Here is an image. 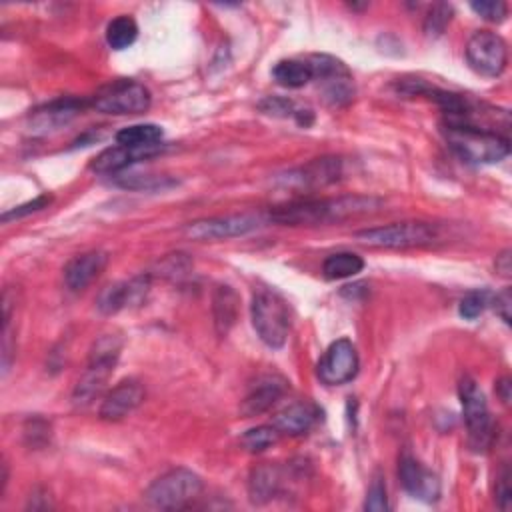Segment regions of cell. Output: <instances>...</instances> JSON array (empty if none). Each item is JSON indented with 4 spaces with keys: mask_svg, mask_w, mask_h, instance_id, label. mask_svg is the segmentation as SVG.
Masks as SVG:
<instances>
[{
    "mask_svg": "<svg viewBox=\"0 0 512 512\" xmlns=\"http://www.w3.org/2000/svg\"><path fill=\"white\" fill-rule=\"evenodd\" d=\"M382 206L380 198L374 196H338V198H306L288 204L274 206L268 218L284 226H314L326 222H340L346 218L376 212Z\"/></svg>",
    "mask_w": 512,
    "mask_h": 512,
    "instance_id": "obj_1",
    "label": "cell"
},
{
    "mask_svg": "<svg viewBox=\"0 0 512 512\" xmlns=\"http://www.w3.org/2000/svg\"><path fill=\"white\" fill-rule=\"evenodd\" d=\"M444 138L448 146L466 162L472 164H494L508 156L510 138L498 132L462 126V124H442Z\"/></svg>",
    "mask_w": 512,
    "mask_h": 512,
    "instance_id": "obj_2",
    "label": "cell"
},
{
    "mask_svg": "<svg viewBox=\"0 0 512 512\" xmlns=\"http://www.w3.org/2000/svg\"><path fill=\"white\" fill-rule=\"evenodd\" d=\"M120 352H122V338L118 334H102L94 340L88 354L86 370L80 376L72 394L74 404L86 406L104 390L120 358Z\"/></svg>",
    "mask_w": 512,
    "mask_h": 512,
    "instance_id": "obj_3",
    "label": "cell"
},
{
    "mask_svg": "<svg viewBox=\"0 0 512 512\" xmlns=\"http://www.w3.org/2000/svg\"><path fill=\"white\" fill-rule=\"evenodd\" d=\"M202 488V478L196 472L172 468L146 488L144 500L156 510H182L202 494Z\"/></svg>",
    "mask_w": 512,
    "mask_h": 512,
    "instance_id": "obj_4",
    "label": "cell"
},
{
    "mask_svg": "<svg viewBox=\"0 0 512 512\" xmlns=\"http://www.w3.org/2000/svg\"><path fill=\"white\" fill-rule=\"evenodd\" d=\"M354 238L370 248L386 250H406V248H424L438 242L440 234L434 224L428 222H394L386 226L366 228L354 234Z\"/></svg>",
    "mask_w": 512,
    "mask_h": 512,
    "instance_id": "obj_5",
    "label": "cell"
},
{
    "mask_svg": "<svg viewBox=\"0 0 512 512\" xmlns=\"http://www.w3.org/2000/svg\"><path fill=\"white\" fill-rule=\"evenodd\" d=\"M252 326L258 338L270 348H282L288 338L290 318L286 302L270 288H258L250 304Z\"/></svg>",
    "mask_w": 512,
    "mask_h": 512,
    "instance_id": "obj_6",
    "label": "cell"
},
{
    "mask_svg": "<svg viewBox=\"0 0 512 512\" xmlns=\"http://www.w3.org/2000/svg\"><path fill=\"white\" fill-rule=\"evenodd\" d=\"M458 396L468 430V446L474 452H486L494 440V422L488 410V402L480 386L472 376H462L458 384Z\"/></svg>",
    "mask_w": 512,
    "mask_h": 512,
    "instance_id": "obj_7",
    "label": "cell"
},
{
    "mask_svg": "<svg viewBox=\"0 0 512 512\" xmlns=\"http://www.w3.org/2000/svg\"><path fill=\"white\" fill-rule=\"evenodd\" d=\"M306 60L312 68V80L318 82L326 104L342 108L354 100L352 74L342 60L330 54H310Z\"/></svg>",
    "mask_w": 512,
    "mask_h": 512,
    "instance_id": "obj_8",
    "label": "cell"
},
{
    "mask_svg": "<svg viewBox=\"0 0 512 512\" xmlns=\"http://www.w3.org/2000/svg\"><path fill=\"white\" fill-rule=\"evenodd\" d=\"M150 102V90L144 84L126 78L108 82L90 98V106H94L98 112L116 116L142 114L150 108Z\"/></svg>",
    "mask_w": 512,
    "mask_h": 512,
    "instance_id": "obj_9",
    "label": "cell"
},
{
    "mask_svg": "<svg viewBox=\"0 0 512 512\" xmlns=\"http://www.w3.org/2000/svg\"><path fill=\"white\" fill-rule=\"evenodd\" d=\"M466 60L470 68L482 76H500L508 62L504 38L492 30L474 32L466 44Z\"/></svg>",
    "mask_w": 512,
    "mask_h": 512,
    "instance_id": "obj_10",
    "label": "cell"
},
{
    "mask_svg": "<svg viewBox=\"0 0 512 512\" xmlns=\"http://www.w3.org/2000/svg\"><path fill=\"white\" fill-rule=\"evenodd\" d=\"M264 218L254 212H242V214H230V216H214V218H202L186 224L184 234L192 240H226L244 236L256 228H260Z\"/></svg>",
    "mask_w": 512,
    "mask_h": 512,
    "instance_id": "obj_11",
    "label": "cell"
},
{
    "mask_svg": "<svg viewBox=\"0 0 512 512\" xmlns=\"http://www.w3.org/2000/svg\"><path fill=\"white\" fill-rule=\"evenodd\" d=\"M358 366H360V360H358L356 346L348 338H340L326 348V352L318 360L316 374L322 384L340 386L350 382L356 376Z\"/></svg>",
    "mask_w": 512,
    "mask_h": 512,
    "instance_id": "obj_12",
    "label": "cell"
},
{
    "mask_svg": "<svg viewBox=\"0 0 512 512\" xmlns=\"http://www.w3.org/2000/svg\"><path fill=\"white\" fill-rule=\"evenodd\" d=\"M150 290V274H138L128 282H112L98 292L96 308L102 314H116L124 308L140 306Z\"/></svg>",
    "mask_w": 512,
    "mask_h": 512,
    "instance_id": "obj_13",
    "label": "cell"
},
{
    "mask_svg": "<svg viewBox=\"0 0 512 512\" xmlns=\"http://www.w3.org/2000/svg\"><path fill=\"white\" fill-rule=\"evenodd\" d=\"M342 176V160L334 156L314 158L312 162L286 172L280 176V182L284 186H292L298 190H310V188H322L328 184H334Z\"/></svg>",
    "mask_w": 512,
    "mask_h": 512,
    "instance_id": "obj_14",
    "label": "cell"
},
{
    "mask_svg": "<svg viewBox=\"0 0 512 512\" xmlns=\"http://www.w3.org/2000/svg\"><path fill=\"white\" fill-rule=\"evenodd\" d=\"M398 476L404 490L422 502H436L440 498V480L412 454L402 452L398 460Z\"/></svg>",
    "mask_w": 512,
    "mask_h": 512,
    "instance_id": "obj_15",
    "label": "cell"
},
{
    "mask_svg": "<svg viewBox=\"0 0 512 512\" xmlns=\"http://www.w3.org/2000/svg\"><path fill=\"white\" fill-rule=\"evenodd\" d=\"M90 104L80 98H58L40 108H36L28 118V128L32 134H50L62 126H66L72 118H76L84 106Z\"/></svg>",
    "mask_w": 512,
    "mask_h": 512,
    "instance_id": "obj_16",
    "label": "cell"
},
{
    "mask_svg": "<svg viewBox=\"0 0 512 512\" xmlns=\"http://www.w3.org/2000/svg\"><path fill=\"white\" fill-rule=\"evenodd\" d=\"M164 150V144H154V146H124L116 144L106 150H102L90 164V168L98 174H116L126 170L128 166L148 160Z\"/></svg>",
    "mask_w": 512,
    "mask_h": 512,
    "instance_id": "obj_17",
    "label": "cell"
},
{
    "mask_svg": "<svg viewBox=\"0 0 512 512\" xmlns=\"http://www.w3.org/2000/svg\"><path fill=\"white\" fill-rule=\"evenodd\" d=\"M288 390V382L286 378L278 376V374H266L260 376L248 390V394L244 396L242 404H240V412L246 418L258 416L266 410H270Z\"/></svg>",
    "mask_w": 512,
    "mask_h": 512,
    "instance_id": "obj_18",
    "label": "cell"
},
{
    "mask_svg": "<svg viewBox=\"0 0 512 512\" xmlns=\"http://www.w3.org/2000/svg\"><path fill=\"white\" fill-rule=\"evenodd\" d=\"M144 400V388L136 380H122L118 386H114L100 404V418L108 422H118L126 418L130 412H134Z\"/></svg>",
    "mask_w": 512,
    "mask_h": 512,
    "instance_id": "obj_19",
    "label": "cell"
},
{
    "mask_svg": "<svg viewBox=\"0 0 512 512\" xmlns=\"http://www.w3.org/2000/svg\"><path fill=\"white\" fill-rule=\"evenodd\" d=\"M106 264H108L106 252L102 250L82 252L72 260H68V264L64 266V282L72 292H80L102 274Z\"/></svg>",
    "mask_w": 512,
    "mask_h": 512,
    "instance_id": "obj_20",
    "label": "cell"
},
{
    "mask_svg": "<svg viewBox=\"0 0 512 512\" xmlns=\"http://www.w3.org/2000/svg\"><path fill=\"white\" fill-rule=\"evenodd\" d=\"M320 414V408L312 402H292L272 418V426L280 436H302L316 426Z\"/></svg>",
    "mask_w": 512,
    "mask_h": 512,
    "instance_id": "obj_21",
    "label": "cell"
},
{
    "mask_svg": "<svg viewBox=\"0 0 512 512\" xmlns=\"http://www.w3.org/2000/svg\"><path fill=\"white\" fill-rule=\"evenodd\" d=\"M240 296L228 284H218L212 292V318L218 336H226L238 320Z\"/></svg>",
    "mask_w": 512,
    "mask_h": 512,
    "instance_id": "obj_22",
    "label": "cell"
},
{
    "mask_svg": "<svg viewBox=\"0 0 512 512\" xmlns=\"http://www.w3.org/2000/svg\"><path fill=\"white\" fill-rule=\"evenodd\" d=\"M282 488V470L276 464L264 462L252 468L248 476V494L254 504H266L278 496Z\"/></svg>",
    "mask_w": 512,
    "mask_h": 512,
    "instance_id": "obj_23",
    "label": "cell"
},
{
    "mask_svg": "<svg viewBox=\"0 0 512 512\" xmlns=\"http://www.w3.org/2000/svg\"><path fill=\"white\" fill-rule=\"evenodd\" d=\"M272 78L284 88H302L312 82V68L306 58H288L276 62L272 68Z\"/></svg>",
    "mask_w": 512,
    "mask_h": 512,
    "instance_id": "obj_24",
    "label": "cell"
},
{
    "mask_svg": "<svg viewBox=\"0 0 512 512\" xmlns=\"http://www.w3.org/2000/svg\"><path fill=\"white\" fill-rule=\"evenodd\" d=\"M258 108L274 118H292L304 128L314 122V112L310 108H302L294 100H288L284 96H266L264 100H260Z\"/></svg>",
    "mask_w": 512,
    "mask_h": 512,
    "instance_id": "obj_25",
    "label": "cell"
},
{
    "mask_svg": "<svg viewBox=\"0 0 512 512\" xmlns=\"http://www.w3.org/2000/svg\"><path fill=\"white\" fill-rule=\"evenodd\" d=\"M362 268H364V260L354 252H336L322 262V274L328 280L356 276L358 272H362Z\"/></svg>",
    "mask_w": 512,
    "mask_h": 512,
    "instance_id": "obj_26",
    "label": "cell"
},
{
    "mask_svg": "<svg viewBox=\"0 0 512 512\" xmlns=\"http://www.w3.org/2000/svg\"><path fill=\"white\" fill-rule=\"evenodd\" d=\"M164 130L158 124H132L116 132V144L124 146H154L162 144Z\"/></svg>",
    "mask_w": 512,
    "mask_h": 512,
    "instance_id": "obj_27",
    "label": "cell"
},
{
    "mask_svg": "<svg viewBox=\"0 0 512 512\" xmlns=\"http://www.w3.org/2000/svg\"><path fill=\"white\" fill-rule=\"evenodd\" d=\"M136 36H138V24L132 16H126V14L116 16L106 26V42L114 50L128 48L130 44H134Z\"/></svg>",
    "mask_w": 512,
    "mask_h": 512,
    "instance_id": "obj_28",
    "label": "cell"
},
{
    "mask_svg": "<svg viewBox=\"0 0 512 512\" xmlns=\"http://www.w3.org/2000/svg\"><path fill=\"white\" fill-rule=\"evenodd\" d=\"M280 438V432L270 424V426H256V428H250L242 434L240 442L242 446L248 450V452H262L266 448H270L272 444H276Z\"/></svg>",
    "mask_w": 512,
    "mask_h": 512,
    "instance_id": "obj_29",
    "label": "cell"
},
{
    "mask_svg": "<svg viewBox=\"0 0 512 512\" xmlns=\"http://www.w3.org/2000/svg\"><path fill=\"white\" fill-rule=\"evenodd\" d=\"M116 184L128 190H162L168 188L172 184H176L174 180H170L168 176H150V174H122L116 178Z\"/></svg>",
    "mask_w": 512,
    "mask_h": 512,
    "instance_id": "obj_30",
    "label": "cell"
},
{
    "mask_svg": "<svg viewBox=\"0 0 512 512\" xmlns=\"http://www.w3.org/2000/svg\"><path fill=\"white\" fill-rule=\"evenodd\" d=\"M452 14H454V12H452V6H450V4H444V2L434 4V6L428 10L426 18H424V32H426L428 36H440V34L446 30V26L450 24Z\"/></svg>",
    "mask_w": 512,
    "mask_h": 512,
    "instance_id": "obj_31",
    "label": "cell"
},
{
    "mask_svg": "<svg viewBox=\"0 0 512 512\" xmlns=\"http://www.w3.org/2000/svg\"><path fill=\"white\" fill-rule=\"evenodd\" d=\"M490 296H492V294H490L488 290H472V292H468V294L460 300V306H458L460 316L466 318V320L478 318V316L486 310V306L490 304Z\"/></svg>",
    "mask_w": 512,
    "mask_h": 512,
    "instance_id": "obj_32",
    "label": "cell"
},
{
    "mask_svg": "<svg viewBox=\"0 0 512 512\" xmlns=\"http://www.w3.org/2000/svg\"><path fill=\"white\" fill-rule=\"evenodd\" d=\"M190 266H192L190 258H188L186 254H182V252L168 254L162 262H158L160 274L166 276V278H170V280H178V278L186 276L188 270H190Z\"/></svg>",
    "mask_w": 512,
    "mask_h": 512,
    "instance_id": "obj_33",
    "label": "cell"
},
{
    "mask_svg": "<svg viewBox=\"0 0 512 512\" xmlns=\"http://www.w3.org/2000/svg\"><path fill=\"white\" fill-rule=\"evenodd\" d=\"M470 8L482 16L488 22H504L508 16V6L502 0H482V2H470Z\"/></svg>",
    "mask_w": 512,
    "mask_h": 512,
    "instance_id": "obj_34",
    "label": "cell"
},
{
    "mask_svg": "<svg viewBox=\"0 0 512 512\" xmlns=\"http://www.w3.org/2000/svg\"><path fill=\"white\" fill-rule=\"evenodd\" d=\"M364 508L366 510H372V512H382V510H388V496H386V484L382 480V476H374L370 488H368V494H366V502H364Z\"/></svg>",
    "mask_w": 512,
    "mask_h": 512,
    "instance_id": "obj_35",
    "label": "cell"
},
{
    "mask_svg": "<svg viewBox=\"0 0 512 512\" xmlns=\"http://www.w3.org/2000/svg\"><path fill=\"white\" fill-rule=\"evenodd\" d=\"M50 202H52V196L40 194V196H36L34 200L22 204V206H16V208H12V210H6V212L2 214V222H10V220H14V218H22V216H28V214H32V212H38V210L46 208Z\"/></svg>",
    "mask_w": 512,
    "mask_h": 512,
    "instance_id": "obj_36",
    "label": "cell"
},
{
    "mask_svg": "<svg viewBox=\"0 0 512 512\" xmlns=\"http://www.w3.org/2000/svg\"><path fill=\"white\" fill-rule=\"evenodd\" d=\"M490 304H492L494 312H496L506 324H510V306H512V292H510V288H504L502 292L490 296Z\"/></svg>",
    "mask_w": 512,
    "mask_h": 512,
    "instance_id": "obj_37",
    "label": "cell"
},
{
    "mask_svg": "<svg viewBox=\"0 0 512 512\" xmlns=\"http://www.w3.org/2000/svg\"><path fill=\"white\" fill-rule=\"evenodd\" d=\"M496 502L502 510H508L510 508V502H512V490H510V474L508 470L504 468L500 480H498V488H496Z\"/></svg>",
    "mask_w": 512,
    "mask_h": 512,
    "instance_id": "obj_38",
    "label": "cell"
},
{
    "mask_svg": "<svg viewBox=\"0 0 512 512\" xmlns=\"http://www.w3.org/2000/svg\"><path fill=\"white\" fill-rule=\"evenodd\" d=\"M494 266H496V272H498L502 278H510V274H512V256H510V250L500 252V254L496 256Z\"/></svg>",
    "mask_w": 512,
    "mask_h": 512,
    "instance_id": "obj_39",
    "label": "cell"
},
{
    "mask_svg": "<svg viewBox=\"0 0 512 512\" xmlns=\"http://www.w3.org/2000/svg\"><path fill=\"white\" fill-rule=\"evenodd\" d=\"M510 388H512V384H510V378H508V376H502V378L496 382V394H498V398H500L504 404L510 402Z\"/></svg>",
    "mask_w": 512,
    "mask_h": 512,
    "instance_id": "obj_40",
    "label": "cell"
}]
</instances>
